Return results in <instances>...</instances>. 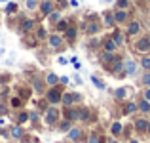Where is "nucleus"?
I'll return each mask as SVG.
<instances>
[{
  "label": "nucleus",
  "instance_id": "27",
  "mask_svg": "<svg viewBox=\"0 0 150 143\" xmlns=\"http://www.w3.org/2000/svg\"><path fill=\"white\" fill-rule=\"evenodd\" d=\"M116 95H118V97H124V95H125V90H116Z\"/></svg>",
  "mask_w": 150,
  "mask_h": 143
},
{
  "label": "nucleus",
  "instance_id": "19",
  "mask_svg": "<svg viewBox=\"0 0 150 143\" xmlns=\"http://www.w3.org/2000/svg\"><path fill=\"white\" fill-rule=\"evenodd\" d=\"M27 6H29V8H36L38 2H36V0H27Z\"/></svg>",
  "mask_w": 150,
  "mask_h": 143
},
{
  "label": "nucleus",
  "instance_id": "29",
  "mask_svg": "<svg viewBox=\"0 0 150 143\" xmlns=\"http://www.w3.org/2000/svg\"><path fill=\"white\" fill-rule=\"evenodd\" d=\"M105 21H106V25H112V21H114V19L110 17V15H106V17H105Z\"/></svg>",
  "mask_w": 150,
  "mask_h": 143
},
{
  "label": "nucleus",
  "instance_id": "11",
  "mask_svg": "<svg viewBox=\"0 0 150 143\" xmlns=\"http://www.w3.org/2000/svg\"><path fill=\"white\" fill-rule=\"evenodd\" d=\"M141 111H144V113H148V111H150V105H148V101H141Z\"/></svg>",
  "mask_w": 150,
  "mask_h": 143
},
{
  "label": "nucleus",
  "instance_id": "33",
  "mask_svg": "<svg viewBox=\"0 0 150 143\" xmlns=\"http://www.w3.org/2000/svg\"><path fill=\"white\" fill-rule=\"evenodd\" d=\"M89 143H97V137H95V136H91V139H89Z\"/></svg>",
  "mask_w": 150,
  "mask_h": 143
},
{
  "label": "nucleus",
  "instance_id": "21",
  "mask_svg": "<svg viewBox=\"0 0 150 143\" xmlns=\"http://www.w3.org/2000/svg\"><path fill=\"white\" fill-rule=\"evenodd\" d=\"M137 128H139V130H144V128H146V122H144V120H139V122H137Z\"/></svg>",
  "mask_w": 150,
  "mask_h": 143
},
{
  "label": "nucleus",
  "instance_id": "25",
  "mask_svg": "<svg viewBox=\"0 0 150 143\" xmlns=\"http://www.w3.org/2000/svg\"><path fill=\"white\" fill-rule=\"evenodd\" d=\"M103 61H112V54H105L103 55Z\"/></svg>",
  "mask_w": 150,
  "mask_h": 143
},
{
  "label": "nucleus",
  "instance_id": "28",
  "mask_svg": "<svg viewBox=\"0 0 150 143\" xmlns=\"http://www.w3.org/2000/svg\"><path fill=\"white\" fill-rule=\"evenodd\" d=\"M143 82H144V84H150V73H148V74H144V78H143Z\"/></svg>",
  "mask_w": 150,
  "mask_h": 143
},
{
  "label": "nucleus",
  "instance_id": "30",
  "mask_svg": "<svg viewBox=\"0 0 150 143\" xmlns=\"http://www.w3.org/2000/svg\"><path fill=\"white\" fill-rule=\"evenodd\" d=\"M95 31H97V25H95V23H93V25H89V33H95Z\"/></svg>",
  "mask_w": 150,
  "mask_h": 143
},
{
  "label": "nucleus",
  "instance_id": "31",
  "mask_svg": "<svg viewBox=\"0 0 150 143\" xmlns=\"http://www.w3.org/2000/svg\"><path fill=\"white\" fill-rule=\"evenodd\" d=\"M11 105H13V107H19V105H21V101H19V99H13V101H11Z\"/></svg>",
  "mask_w": 150,
  "mask_h": 143
},
{
  "label": "nucleus",
  "instance_id": "35",
  "mask_svg": "<svg viewBox=\"0 0 150 143\" xmlns=\"http://www.w3.org/2000/svg\"><path fill=\"white\" fill-rule=\"evenodd\" d=\"M148 132H150V124H148Z\"/></svg>",
  "mask_w": 150,
  "mask_h": 143
},
{
  "label": "nucleus",
  "instance_id": "6",
  "mask_svg": "<svg viewBox=\"0 0 150 143\" xmlns=\"http://www.w3.org/2000/svg\"><path fill=\"white\" fill-rule=\"evenodd\" d=\"M51 10H53L51 2H44V4H42V11H44V14H51Z\"/></svg>",
  "mask_w": 150,
  "mask_h": 143
},
{
  "label": "nucleus",
  "instance_id": "3",
  "mask_svg": "<svg viewBox=\"0 0 150 143\" xmlns=\"http://www.w3.org/2000/svg\"><path fill=\"white\" fill-rule=\"evenodd\" d=\"M55 118H57V111H55V109H50L48 114H46V120H48V122H53Z\"/></svg>",
  "mask_w": 150,
  "mask_h": 143
},
{
  "label": "nucleus",
  "instance_id": "17",
  "mask_svg": "<svg viewBox=\"0 0 150 143\" xmlns=\"http://www.w3.org/2000/svg\"><path fill=\"white\" fill-rule=\"evenodd\" d=\"M120 132H122V126L120 124H114L112 126V134H120Z\"/></svg>",
  "mask_w": 150,
  "mask_h": 143
},
{
  "label": "nucleus",
  "instance_id": "24",
  "mask_svg": "<svg viewBox=\"0 0 150 143\" xmlns=\"http://www.w3.org/2000/svg\"><path fill=\"white\" fill-rule=\"evenodd\" d=\"M57 29H59V31H67V23H65V21H61V23L57 25Z\"/></svg>",
  "mask_w": 150,
  "mask_h": 143
},
{
  "label": "nucleus",
  "instance_id": "18",
  "mask_svg": "<svg viewBox=\"0 0 150 143\" xmlns=\"http://www.w3.org/2000/svg\"><path fill=\"white\" fill-rule=\"evenodd\" d=\"M143 67H144V69H150V57H144L143 59Z\"/></svg>",
  "mask_w": 150,
  "mask_h": 143
},
{
  "label": "nucleus",
  "instance_id": "15",
  "mask_svg": "<svg viewBox=\"0 0 150 143\" xmlns=\"http://www.w3.org/2000/svg\"><path fill=\"white\" fill-rule=\"evenodd\" d=\"M80 137V130H72L70 132V139H78Z\"/></svg>",
  "mask_w": 150,
  "mask_h": 143
},
{
  "label": "nucleus",
  "instance_id": "13",
  "mask_svg": "<svg viewBox=\"0 0 150 143\" xmlns=\"http://www.w3.org/2000/svg\"><path fill=\"white\" fill-rule=\"evenodd\" d=\"M33 27H34V23L30 21V19H29V21H25V23H23V29H25V31H30Z\"/></svg>",
  "mask_w": 150,
  "mask_h": 143
},
{
  "label": "nucleus",
  "instance_id": "26",
  "mask_svg": "<svg viewBox=\"0 0 150 143\" xmlns=\"http://www.w3.org/2000/svg\"><path fill=\"white\" fill-rule=\"evenodd\" d=\"M125 111H127V113H133V111H135V105H133V103H129V105H127V109H125Z\"/></svg>",
  "mask_w": 150,
  "mask_h": 143
},
{
  "label": "nucleus",
  "instance_id": "36",
  "mask_svg": "<svg viewBox=\"0 0 150 143\" xmlns=\"http://www.w3.org/2000/svg\"><path fill=\"white\" fill-rule=\"evenodd\" d=\"M131 143H137V141H131Z\"/></svg>",
  "mask_w": 150,
  "mask_h": 143
},
{
  "label": "nucleus",
  "instance_id": "1",
  "mask_svg": "<svg viewBox=\"0 0 150 143\" xmlns=\"http://www.w3.org/2000/svg\"><path fill=\"white\" fill-rule=\"evenodd\" d=\"M137 50L139 51H148L150 50V38H143L137 42Z\"/></svg>",
  "mask_w": 150,
  "mask_h": 143
},
{
  "label": "nucleus",
  "instance_id": "22",
  "mask_svg": "<svg viewBox=\"0 0 150 143\" xmlns=\"http://www.w3.org/2000/svg\"><path fill=\"white\" fill-rule=\"evenodd\" d=\"M48 82H50V84H55V82H57V77H55V74H50V77H48Z\"/></svg>",
  "mask_w": 150,
  "mask_h": 143
},
{
  "label": "nucleus",
  "instance_id": "7",
  "mask_svg": "<svg viewBox=\"0 0 150 143\" xmlns=\"http://www.w3.org/2000/svg\"><path fill=\"white\" fill-rule=\"evenodd\" d=\"M114 48H116V42H114V40H106L105 42V50L106 51H112Z\"/></svg>",
  "mask_w": 150,
  "mask_h": 143
},
{
  "label": "nucleus",
  "instance_id": "16",
  "mask_svg": "<svg viewBox=\"0 0 150 143\" xmlns=\"http://www.w3.org/2000/svg\"><path fill=\"white\" fill-rule=\"evenodd\" d=\"M74 34H76V29H67V36L69 38H74Z\"/></svg>",
  "mask_w": 150,
  "mask_h": 143
},
{
  "label": "nucleus",
  "instance_id": "5",
  "mask_svg": "<svg viewBox=\"0 0 150 143\" xmlns=\"http://www.w3.org/2000/svg\"><path fill=\"white\" fill-rule=\"evenodd\" d=\"M125 71H127L129 74H133L135 73V63L133 61H125Z\"/></svg>",
  "mask_w": 150,
  "mask_h": 143
},
{
  "label": "nucleus",
  "instance_id": "34",
  "mask_svg": "<svg viewBox=\"0 0 150 143\" xmlns=\"http://www.w3.org/2000/svg\"><path fill=\"white\" fill-rule=\"evenodd\" d=\"M146 99L150 101V90H146Z\"/></svg>",
  "mask_w": 150,
  "mask_h": 143
},
{
  "label": "nucleus",
  "instance_id": "8",
  "mask_svg": "<svg viewBox=\"0 0 150 143\" xmlns=\"http://www.w3.org/2000/svg\"><path fill=\"white\" fill-rule=\"evenodd\" d=\"M125 17H127V14H125L124 10L116 11V21H125Z\"/></svg>",
  "mask_w": 150,
  "mask_h": 143
},
{
  "label": "nucleus",
  "instance_id": "2",
  "mask_svg": "<svg viewBox=\"0 0 150 143\" xmlns=\"http://www.w3.org/2000/svg\"><path fill=\"white\" fill-rule=\"evenodd\" d=\"M48 99H50V101H51V103H57V101H59V99H61V95H59V94H57V90H51V92L48 94Z\"/></svg>",
  "mask_w": 150,
  "mask_h": 143
},
{
  "label": "nucleus",
  "instance_id": "4",
  "mask_svg": "<svg viewBox=\"0 0 150 143\" xmlns=\"http://www.w3.org/2000/svg\"><path fill=\"white\" fill-rule=\"evenodd\" d=\"M139 29H141L139 23H131V25H129V34H137V33H139Z\"/></svg>",
  "mask_w": 150,
  "mask_h": 143
},
{
  "label": "nucleus",
  "instance_id": "10",
  "mask_svg": "<svg viewBox=\"0 0 150 143\" xmlns=\"http://www.w3.org/2000/svg\"><path fill=\"white\" fill-rule=\"evenodd\" d=\"M61 99H63V103H65V105H72V99L74 97H72V95H63Z\"/></svg>",
  "mask_w": 150,
  "mask_h": 143
},
{
  "label": "nucleus",
  "instance_id": "20",
  "mask_svg": "<svg viewBox=\"0 0 150 143\" xmlns=\"http://www.w3.org/2000/svg\"><path fill=\"white\" fill-rule=\"evenodd\" d=\"M127 4H129V0H118V6L120 8H127Z\"/></svg>",
  "mask_w": 150,
  "mask_h": 143
},
{
  "label": "nucleus",
  "instance_id": "32",
  "mask_svg": "<svg viewBox=\"0 0 150 143\" xmlns=\"http://www.w3.org/2000/svg\"><path fill=\"white\" fill-rule=\"evenodd\" d=\"M51 17H53V19H59V17H61V14H57V11H53V14H51Z\"/></svg>",
  "mask_w": 150,
  "mask_h": 143
},
{
  "label": "nucleus",
  "instance_id": "37",
  "mask_svg": "<svg viewBox=\"0 0 150 143\" xmlns=\"http://www.w3.org/2000/svg\"><path fill=\"white\" fill-rule=\"evenodd\" d=\"M110 143H114V141H110Z\"/></svg>",
  "mask_w": 150,
  "mask_h": 143
},
{
  "label": "nucleus",
  "instance_id": "23",
  "mask_svg": "<svg viewBox=\"0 0 150 143\" xmlns=\"http://www.w3.org/2000/svg\"><path fill=\"white\" fill-rule=\"evenodd\" d=\"M11 134H13L15 137H19V136H21V128H13V130H11Z\"/></svg>",
  "mask_w": 150,
  "mask_h": 143
},
{
  "label": "nucleus",
  "instance_id": "9",
  "mask_svg": "<svg viewBox=\"0 0 150 143\" xmlns=\"http://www.w3.org/2000/svg\"><path fill=\"white\" fill-rule=\"evenodd\" d=\"M50 44L53 46V48H57L59 44H61V36H51L50 38Z\"/></svg>",
  "mask_w": 150,
  "mask_h": 143
},
{
  "label": "nucleus",
  "instance_id": "14",
  "mask_svg": "<svg viewBox=\"0 0 150 143\" xmlns=\"http://www.w3.org/2000/svg\"><path fill=\"white\" fill-rule=\"evenodd\" d=\"M91 80H93V84H95V86H97V88H101V90H103V88H105V84H103V82L99 80V78H95V77H91Z\"/></svg>",
  "mask_w": 150,
  "mask_h": 143
},
{
  "label": "nucleus",
  "instance_id": "12",
  "mask_svg": "<svg viewBox=\"0 0 150 143\" xmlns=\"http://www.w3.org/2000/svg\"><path fill=\"white\" fill-rule=\"evenodd\" d=\"M114 42H116V46H120V44H124V36H122L120 33L116 34V36H114Z\"/></svg>",
  "mask_w": 150,
  "mask_h": 143
}]
</instances>
